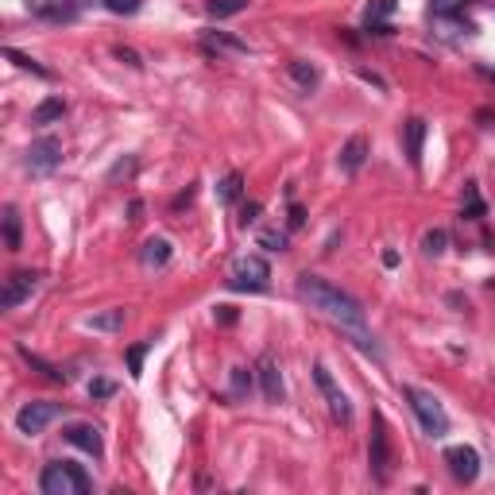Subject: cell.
<instances>
[{
	"label": "cell",
	"mask_w": 495,
	"mask_h": 495,
	"mask_svg": "<svg viewBox=\"0 0 495 495\" xmlns=\"http://www.w3.org/2000/svg\"><path fill=\"white\" fill-rule=\"evenodd\" d=\"M298 298H302L310 310L325 313L329 321H337L341 329H368V318H364V306L356 302L353 294H344L341 286L325 283L318 275H298Z\"/></svg>",
	"instance_id": "6da1fadb"
},
{
	"label": "cell",
	"mask_w": 495,
	"mask_h": 495,
	"mask_svg": "<svg viewBox=\"0 0 495 495\" xmlns=\"http://www.w3.org/2000/svg\"><path fill=\"white\" fill-rule=\"evenodd\" d=\"M39 487H43V495H89L93 480H89V472H85L82 464L51 461L39 472Z\"/></svg>",
	"instance_id": "7a4b0ae2"
},
{
	"label": "cell",
	"mask_w": 495,
	"mask_h": 495,
	"mask_svg": "<svg viewBox=\"0 0 495 495\" xmlns=\"http://www.w3.org/2000/svg\"><path fill=\"white\" fill-rule=\"evenodd\" d=\"M403 394H406V403H411V411L418 414L422 434H429V437H445V434H449V414L441 411V403H437L434 394L422 391V387H403Z\"/></svg>",
	"instance_id": "3957f363"
},
{
	"label": "cell",
	"mask_w": 495,
	"mask_h": 495,
	"mask_svg": "<svg viewBox=\"0 0 495 495\" xmlns=\"http://www.w3.org/2000/svg\"><path fill=\"white\" fill-rule=\"evenodd\" d=\"M368 464L376 484L391 480V437H387V422L383 414H371V441H368Z\"/></svg>",
	"instance_id": "277c9868"
},
{
	"label": "cell",
	"mask_w": 495,
	"mask_h": 495,
	"mask_svg": "<svg viewBox=\"0 0 495 495\" xmlns=\"http://www.w3.org/2000/svg\"><path fill=\"white\" fill-rule=\"evenodd\" d=\"M267 283H271V267L263 256H240L232 263V279H228L232 290H267Z\"/></svg>",
	"instance_id": "5b68a950"
},
{
	"label": "cell",
	"mask_w": 495,
	"mask_h": 495,
	"mask_svg": "<svg viewBox=\"0 0 495 495\" xmlns=\"http://www.w3.org/2000/svg\"><path fill=\"white\" fill-rule=\"evenodd\" d=\"M59 414H62L59 403H51V399H35V403H24V406H20L16 429H20V434H27V437H35V434H43V429L51 426Z\"/></svg>",
	"instance_id": "8992f818"
},
{
	"label": "cell",
	"mask_w": 495,
	"mask_h": 495,
	"mask_svg": "<svg viewBox=\"0 0 495 495\" xmlns=\"http://www.w3.org/2000/svg\"><path fill=\"white\" fill-rule=\"evenodd\" d=\"M59 163H62V140L59 135H39V140H31V147H27V170H31V175H51Z\"/></svg>",
	"instance_id": "52a82bcc"
},
{
	"label": "cell",
	"mask_w": 495,
	"mask_h": 495,
	"mask_svg": "<svg viewBox=\"0 0 495 495\" xmlns=\"http://www.w3.org/2000/svg\"><path fill=\"white\" fill-rule=\"evenodd\" d=\"M313 383L321 387V394H325V403H329V414H333L337 422H353V406H348V399H344V391L333 383V376H329L325 364H313Z\"/></svg>",
	"instance_id": "ba28073f"
},
{
	"label": "cell",
	"mask_w": 495,
	"mask_h": 495,
	"mask_svg": "<svg viewBox=\"0 0 495 495\" xmlns=\"http://www.w3.org/2000/svg\"><path fill=\"white\" fill-rule=\"evenodd\" d=\"M445 464H449L457 484H472L480 476V453L472 445H449L445 449Z\"/></svg>",
	"instance_id": "9c48e42d"
},
{
	"label": "cell",
	"mask_w": 495,
	"mask_h": 495,
	"mask_svg": "<svg viewBox=\"0 0 495 495\" xmlns=\"http://www.w3.org/2000/svg\"><path fill=\"white\" fill-rule=\"evenodd\" d=\"M35 286H39V275H35V271H16V275H8L4 279V290H0V310L24 306L35 294Z\"/></svg>",
	"instance_id": "30bf717a"
},
{
	"label": "cell",
	"mask_w": 495,
	"mask_h": 495,
	"mask_svg": "<svg viewBox=\"0 0 495 495\" xmlns=\"http://www.w3.org/2000/svg\"><path fill=\"white\" fill-rule=\"evenodd\" d=\"M24 8L47 24H74L77 20V0H24Z\"/></svg>",
	"instance_id": "8fae6325"
},
{
	"label": "cell",
	"mask_w": 495,
	"mask_h": 495,
	"mask_svg": "<svg viewBox=\"0 0 495 495\" xmlns=\"http://www.w3.org/2000/svg\"><path fill=\"white\" fill-rule=\"evenodd\" d=\"M62 441H70L74 449H82V453H89V457H101L105 453L101 429L89 426V422H70V426H62Z\"/></svg>",
	"instance_id": "7c38bea8"
},
{
	"label": "cell",
	"mask_w": 495,
	"mask_h": 495,
	"mask_svg": "<svg viewBox=\"0 0 495 495\" xmlns=\"http://www.w3.org/2000/svg\"><path fill=\"white\" fill-rule=\"evenodd\" d=\"M256 376H260L263 399H267V403H283V371H279V360H275L271 353L260 356V364H256Z\"/></svg>",
	"instance_id": "4fadbf2b"
},
{
	"label": "cell",
	"mask_w": 495,
	"mask_h": 495,
	"mask_svg": "<svg viewBox=\"0 0 495 495\" xmlns=\"http://www.w3.org/2000/svg\"><path fill=\"white\" fill-rule=\"evenodd\" d=\"M202 47L209 54H248V43L228 31H202Z\"/></svg>",
	"instance_id": "5bb4252c"
},
{
	"label": "cell",
	"mask_w": 495,
	"mask_h": 495,
	"mask_svg": "<svg viewBox=\"0 0 495 495\" xmlns=\"http://www.w3.org/2000/svg\"><path fill=\"white\" fill-rule=\"evenodd\" d=\"M364 159H368V135H353V140L341 147V155H337L344 175H356V170L364 167Z\"/></svg>",
	"instance_id": "9a60e30c"
},
{
	"label": "cell",
	"mask_w": 495,
	"mask_h": 495,
	"mask_svg": "<svg viewBox=\"0 0 495 495\" xmlns=\"http://www.w3.org/2000/svg\"><path fill=\"white\" fill-rule=\"evenodd\" d=\"M170 256H175V248H170L167 236H152V240H143V248H140L143 267H167Z\"/></svg>",
	"instance_id": "2e32d148"
},
{
	"label": "cell",
	"mask_w": 495,
	"mask_h": 495,
	"mask_svg": "<svg viewBox=\"0 0 495 495\" xmlns=\"http://www.w3.org/2000/svg\"><path fill=\"white\" fill-rule=\"evenodd\" d=\"M403 132H406V159H411V167H418L422 163V143H426V120L411 117L403 124Z\"/></svg>",
	"instance_id": "e0dca14e"
},
{
	"label": "cell",
	"mask_w": 495,
	"mask_h": 495,
	"mask_svg": "<svg viewBox=\"0 0 495 495\" xmlns=\"http://www.w3.org/2000/svg\"><path fill=\"white\" fill-rule=\"evenodd\" d=\"M286 74H290V82L298 85V89H302V93H313V89H318V82H321L318 66H313V62H306V59H290V66H286Z\"/></svg>",
	"instance_id": "ac0fdd59"
},
{
	"label": "cell",
	"mask_w": 495,
	"mask_h": 495,
	"mask_svg": "<svg viewBox=\"0 0 495 495\" xmlns=\"http://www.w3.org/2000/svg\"><path fill=\"white\" fill-rule=\"evenodd\" d=\"M62 117H66V101H62V97H47V101L35 105L31 124L35 128H47V124H54V120H62Z\"/></svg>",
	"instance_id": "d6986e66"
},
{
	"label": "cell",
	"mask_w": 495,
	"mask_h": 495,
	"mask_svg": "<svg viewBox=\"0 0 495 495\" xmlns=\"http://www.w3.org/2000/svg\"><path fill=\"white\" fill-rule=\"evenodd\" d=\"M461 217H464V221H484V217H487V205H484V198H480V186H476V182H464Z\"/></svg>",
	"instance_id": "ffe728a7"
},
{
	"label": "cell",
	"mask_w": 495,
	"mask_h": 495,
	"mask_svg": "<svg viewBox=\"0 0 495 495\" xmlns=\"http://www.w3.org/2000/svg\"><path fill=\"white\" fill-rule=\"evenodd\" d=\"M4 248H8V252H20V248H24V225H20L16 205H4Z\"/></svg>",
	"instance_id": "44dd1931"
},
{
	"label": "cell",
	"mask_w": 495,
	"mask_h": 495,
	"mask_svg": "<svg viewBox=\"0 0 495 495\" xmlns=\"http://www.w3.org/2000/svg\"><path fill=\"white\" fill-rule=\"evenodd\" d=\"M85 329H93V333H117V329H124V310L93 313V318H85Z\"/></svg>",
	"instance_id": "7402d4cb"
},
{
	"label": "cell",
	"mask_w": 495,
	"mask_h": 495,
	"mask_svg": "<svg viewBox=\"0 0 495 495\" xmlns=\"http://www.w3.org/2000/svg\"><path fill=\"white\" fill-rule=\"evenodd\" d=\"M244 8H248V0H209V4H205L209 20H228V16H240Z\"/></svg>",
	"instance_id": "603a6c76"
},
{
	"label": "cell",
	"mask_w": 495,
	"mask_h": 495,
	"mask_svg": "<svg viewBox=\"0 0 495 495\" xmlns=\"http://www.w3.org/2000/svg\"><path fill=\"white\" fill-rule=\"evenodd\" d=\"M240 193H244V178L236 175V170H232V175H225V178H221V182H217V202L232 205L236 198H240Z\"/></svg>",
	"instance_id": "cb8c5ba5"
},
{
	"label": "cell",
	"mask_w": 495,
	"mask_h": 495,
	"mask_svg": "<svg viewBox=\"0 0 495 495\" xmlns=\"http://www.w3.org/2000/svg\"><path fill=\"white\" fill-rule=\"evenodd\" d=\"M20 356H24V360H27V364H31V368H35V371H43V376L51 379V383H62V379H66V376H62V371H59V368H54V364H47V360H43V356H35V353H31V348H27V344H20Z\"/></svg>",
	"instance_id": "d4e9b609"
},
{
	"label": "cell",
	"mask_w": 495,
	"mask_h": 495,
	"mask_svg": "<svg viewBox=\"0 0 495 495\" xmlns=\"http://www.w3.org/2000/svg\"><path fill=\"white\" fill-rule=\"evenodd\" d=\"M4 59H12V62H16V66H20V70H31V74H35V77H51V70H47V66H39V62H35V59H31V54H24V51H16V47H4Z\"/></svg>",
	"instance_id": "484cf974"
},
{
	"label": "cell",
	"mask_w": 495,
	"mask_h": 495,
	"mask_svg": "<svg viewBox=\"0 0 495 495\" xmlns=\"http://www.w3.org/2000/svg\"><path fill=\"white\" fill-rule=\"evenodd\" d=\"M445 248H449V232H445V228H429V232L422 236V252L434 256V260L445 252Z\"/></svg>",
	"instance_id": "4316f807"
},
{
	"label": "cell",
	"mask_w": 495,
	"mask_h": 495,
	"mask_svg": "<svg viewBox=\"0 0 495 495\" xmlns=\"http://www.w3.org/2000/svg\"><path fill=\"white\" fill-rule=\"evenodd\" d=\"M228 383H232V399H248V394H252V371L232 368L228 371Z\"/></svg>",
	"instance_id": "83f0119b"
},
{
	"label": "cell",
	"mask_w": 495,
	"mask_h": 495,
	"mask_svg": "<svg viewBox=\"0 0 495 495\" xmlns=\"http://www.w3.org/2000/svg\"><path fill=\"white\" fill-rule=\"evenodd\" d=\"M464 4H472V0H434V20H453L464 12Z\"/></svg>",
	"instance_id": "f1b7e54d"
},
{
	"label": "cell",
	"mask_w": 495,
	"mask_h": 495,
	"mask_svg": "<svg viewBox=\"0 0 495 495\" xmlns=\"http://www.w3.org/2000/svg\"><path fill=\"white\" fill-rule=\"evenodd\" d=\"M147 348H152L147 341H143V344H132V348H128V371H132V379L143 376V360H147Z\"/></svg>",
	"instance_id": "f546056e"
},
{
	"label": "cell",
	"mask_w": 495,
	"mask_h": 495,
	"mask_svg": "<svg viewBox=\"0 0 495 495\" xmlns=\"http://www.w3.org/2000/svg\"><path fill=\"white\" fill-rule=\"evenodd\" d=\"M260 248H267V252H286V232H279V228H263V232H260Z\"/></svg>",
	"instance_id": "4dcf8cb0"
},
{
	"label": "cell",
	"mask_w": 495,
	"mask_h": 495,
	"mask_svg": "<svg viewBox=\"0 0 495 495\" xmlns=\"http://www.w3.org/2000/svg\"><path fill=\"white\" fill-rule=\"evenodd\" d=\"M101 4L112 12V16H135V12L143 8V0H101Z\"/></svg>",
	"instance_id": "1f68e13d"
},
{
	"label": "cell",
	"mask_w": 495,
	"mask_h": 495,
	"mask_svg": "<svg viewBox=\"0 0 495 495\" xmlns=\"http://www.w3.org/2000/svg\"><path fill=\"white\" fill-rule=\"evenodd\" d=\"M112 394H117V383H112V379L97 376V379L89 383V399H112Z\"/></svg>",
	"instance_id": "d6a6232c"
},
{
	"label": "cell",
	"mask_w": 495,
	"mask_h": 495,
	"mask_svg": "<svg viewBox=\"0 0 495 495\" xmlns=\"http://www.w3.org/2000/svg\"><path fill=\"white\" fill-rule=\"evenodd\" d=\"M394 12V0H371L368 4V20H387Z\"/></svg>",
	"instance_id": "836d02e7"
},
{
	"label": "cell",
	"mask_w": 495,
	"mask_h": 495,
	"mask_svg": "<svg viewBox=\"0 0 495 495\" xmlns=\"http://www.w3.org/2000/svg\"><path fill=\"white\" fill-rule=\"evenodd\" d=\"M306 225V209L298 202H290V213H286V228H302Z\"/></svg>",
	"instance_id": "e575fe53"
},
{
	"label": "cell",
	"mask_w": 495,
	"mask_h": 495,
	"mask_svg": "<svg viewBox=\"0 0 495 495\" xmlns=\"http://www.w3.org/2000/svg\"><path fill=\"white\" fill-rule=\"evenodd\" d=\"M117 59H120V62H128L132 70H140V66H143V59L132 51V47H117Z\"/></svg>",
	"instance_id": "d590c367"
},
{
	"label": "cell",
	"mask_w": 495,
	"mask_h": 495,
	"mask_svg": "<svg viewBox=\"0 0 495 495\" xmlns=\"http://www.w3.org/2000/svg\"><path fill=\"white\" fill-rule=\"evenodd\" d=\"M256 217H260V202H248V205H244V209H240V225L248 228V225H252Z\"/></svg>",
	"instance_id": "8d00e7d4"
},
{
	"label": "cell",
	"mask_w": 495,
	"mask_h": 495,
	"mask_svg": "<svg viewBox=\"0 0 495 495\" xmlns=\"http://www.w3.org/2000/svg\"><path fill=\"white\" fill-rule=\"evenodd\" d=\"M213 318H217L221 325H232V321H236V310H232V306H217V310H213Z\"/></svg>",
	"instance_id": "74e56055"
},
{
	"label": "cell",
	"mask_w": 495,
	"mask_h": 495,
	"mask_svg": "<svg viewBox=\"0 0 495 495\" xmlns=\"http://www.w3.org/2000/svg\"><path fill=\"white\" fill-rule=\"evenodd\" d=\"M132 170H135V159H120V163H117V167H112V170H109V178H120V175H132Z\"/></svg>",
	"instance_id": "f35d334b"
},
{
	"label": "cell",
	"mask_w": 495,
	"mask_h": 495,
	"mask_svg": "<svg viewBox=\"0 0 495 495\" xmlns=\"http://www.w3.org/2000/svg\"><path fill=\"white\" fill-rule=\"evenodd\" d=\"M190 202H193V186H186V193L175 198V209H182V205H190Z\"/></svg>",
	"instance_id": "ab89813d"
},
{
	"label": "cell",
	"mask_w": 495,
	"mask_h": 495,
	"mask_svg": "<svg viewBox=\"0 0 495 495\" xmlns=\"http://www.w3.org/2000/svg\"><path fill=\"white\" fill-rule=\"evenodd\" d=\"M128 213H132L128 221H140V213H143V202H140V198H132V202H128Z\"/></svg>",
	"instance_id": "60d3db41"
},
{
	"label": "cell",
	"mask_w": 495,
	"mask_h": 495,
	"mask_svg": "<svg viewBox=\"0 0 495 495\" xmlns=\"http://www.w3.org/2000/svg\"><path fill=\"white\" fill-rule=\"evenodd\" d=\"M383 267H399V252H394V248H387V252H383Z\"/></svg>",
	"instance_id": "b9f144b4"
},
{
	"label": "cell",
	"mask_w": 495,
	"mask_h": 495,
	"mask_svg": "<svg viewBox=\"0 0 495 495\" xmlns=\"http://www.w3.org/2000/svg\"><path fill=\"white\" fill-rule=\"evenodd\" d=\"M480 70V77H487V82H495V70L492 66H476Z\"/></svg>",
	"instance_id": "7bdbcfd3"
}]
</instances>
